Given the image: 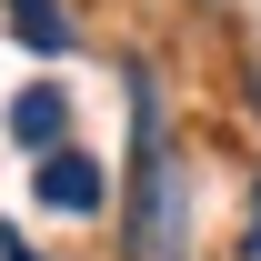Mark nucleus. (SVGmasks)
<instances>
[{
	"label": "nucleus",
	"instance_id": "obj_1",
	"mask_svg": "<svg viewBox=\"0 0 261 261\" xmlns=\"http://www.w3.org/2000/svg\"><path fill=\"white\" fill-rule=\"evenodd\" d=\"M141 91V81H130ZM130 261H171V161H161V111L151 91L130 100Z\"/></svg>",
	"mask_w": 261,
	"mask_h": 261
},
{
	"label": "nucleus",
	"instance_id": "obj_2",
	"mask_svg": "<svg viewBox=\"0 0 261 261\" xmlns=\"http://www.w3.org/2000/svg\"><path fill=\"white\" fill-rule=\"evenodd\" d=\"M31 191L50 201V211H100V201H111V181H100V161L91 151H40V171H31Z\"/></svg>",
	"mask_w": 261,
	"mask_h": 261
},
{
	"label": "nucleus",
	"instance_id": "obj_3",
	"mask_svg": "<svg viewBox=\"0 0 261 261\" xmlns=\"http://www.w3.org/2000/svg\"><path fill=\"white\" fill-rule=\"evenodd\" d=\"M61 130H70V100L61 91H20L10 100V141H20V151H61Z\"/></svg>",
	"mask_w": 261,
	"mask_h": 261
},
{
	"label": "nucleus",
	"instance_id": "obj_4",
	"mask_svg": "<svg viewBox=\"0 0 261 261\" xmlns=\"http://www.w3.org/2000/svg\"><path fill=\"white\" fill-rule=\"evenodd\" d=\"M10 31L31 40V50H61V40H70V20H61V0H10Z\"/></svg>",
	"mask_w": 261,
	"mask_h": 261
},
{
	"label": "nucleus",
	"instance_id": "obj_5",
	"mask_svg": "<svg viewBox=\"0 0 261 261\" xmlns=\"http://www.w3.org/2000/svg\"><path fill=\"white\" fill-rule=\"evenodd\" d=\"M0 261H40V251H20V241H10V231H0Z\"/></svg>",
	"mask_w": 261,
	"mask_h": 261
},
{
	"label": "nucleus",
	"instance_id": "obj_6",
	"mask_svg": "<svg viewBox=\"0 0 261 261\" xmlns=\"http://www.w3.org/2000/svg\"><path fill=\"white\" fill-rule=\"evenodd\" d=\"M251 261H261V191H251Z\"/></svg>",
	"mask_w": 261,
	"mask_h": 261
}]
</instances>
